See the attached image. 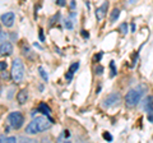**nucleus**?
Here are the masks:
<instances>
[{"label": "nucleus", "instance_id": "obj_1", "mask_svg": "<svg viewBox=\"0 0 153 143\" xmlns=\"http://www.w3.org/2000/svg\"><path fill=\"white\" fill-rule=\"evenodd\" d=\"M51 123H52L51 119H47L45 116L35 118L27 125L26 133H27V134H38V133H42V132L47 130L51 127Z\"/></svg>", "mask_w": 153, "mask_h": 143}, {"label": "nucleus", "instance_id": "obj_2", "mask_svg": "<svg viewBox=\"0 0 153 143\" xmlns=\"http://www.w3.org/2000/svg\"><path fill=\"white\" fill-rule=\"evenodd\" d=\"M144 86H140V87H137V88H133L130 89L126 96H125V104L126 106L129 107H134L135 105H138V102L140 101V98L143 96V93H144Z\"/></svg>", "mask_w": 153, "mask_h": 143}, {"label": "nucleus", "instance_id": "obj_3", "mask_svg": "<svg viewBox=\"0 0 153 143\" xmlns=\"http://www.w3.org/2000/svg\"><path fill=\"white\" fill-rule=\"evenodd\" d=\"M10 75H12V79L16 83H19V82L23 80V77H25V66H23V63H22L21 59H14L13 60Z\"/></svg>", "mask_w": 153, "mask_h": 143}, {"label": "nucleus", "instance_id": "obj_4", "mask_svg": "<svg viewBox=\"0 0 153 143\" xmlns=\"http://www.w3.org/2000/svg\"><path fill=\"white\" fill-rule=\"evenodd\" d=\"M8 123L14 129H19L23 125V123H25V118H23V115L19 111H13L8 115Z\"/></svg>", "mask_w": 153, "mask_h": 143}, {"label": "nucleus", "instance_id": "obj_5", "mask_svg": "<svg viewBox=\"0 0 153 143\" xmlns=\"http://www.w3.org/2000/svg\"><path fill=\"white\" fill-rule=\"evenodd\" d=\"M120 101H121L120 93L114 92L111 95H108V96L103 100V106L105 107H115V106H117V105L120 104Z\"/></svg>", "mask_w": 153, "mask_h": 143}, {"label": "nucleus", "instance_id": "obj_6", "mask_svg": "<svg viewBox=\"0 0 153 143\" xmlns=\"http://www.w3.org/2000/svg\"><path fill=\"white\" fill-rule=\"evenodd\" d=\"M144 110L147 112L148 121L153 123V97L152 96L146 97V100H144Z\"/></svg>", "mask_w": 153, "mask_h": 143}, {"label": "nucleus", "instance_id": "obj_7", "mask_svg": "<svg viewBox=\"0 0 153 143\" xmlns=\"http://www.w3.org/2000/svg\"><path fill=\"white\" fill-rule=\"evenodd\" d=\"M14 19H16V16H14V13H12V12L5 13L1 16V23L5 27H12L14 23Z\"/></svg>", "mask_w": 153, "mask_h": 143}, {"label": "nucleus", "instance_id": "obj_8", "mask_svg": "<svg viewBox=\"0 0 153 143\" xmlns=\"http://www.w3.org/2000/svg\"><path fill=\"white\" fill-rule=\"evenodd\" d=\"M107 8H108V1H105L101 7L97 8V10H96V18H97V21H102L105 18L106 12H107Z\"/></svg>", "mask_w": 153, "mask_h": 143}, {"label": "nucleus", "instance_id": "obj_9", "mask_svg": "<svg viewBox=\"0 0 153 143\" xmlns=\"http://www.w3.org/2000/svg\"><path fill=\"white\" fill-rule=\"evenodd\" d=\"M0 52H1V55H10L12 52H13V46H12V44L10 42H8V41H5V42H1V47H0Z\"/></svg>", "mask_w": 153, "mask_h": 143}, {"label": "nucleus", "instance_id": "obj_10", "mask_svg": "<svg viewBox=\"0 0 153 143\" xmlns=\"http://www.w3.org/2000/svg\"><path fill=\"white\" fill-rule=\"evenodd\" d=\"M27 98H28V91H27V89H21V91L18 92V95H17V101H18V104L19 105L26 104Z\"/></svg>", "mask_w": 153, "mask_h": 143}, {"label": "nucleus", "instance_id": "obj_11", "mask_svg": "<svg viewBox=\"0 0 153 143\" xmlns=\"http://www.w3.org/2000/svg\"><path fill=\"white\" fill-rule=\"evenodd\" d=\"M75 17V14L74 13H71L70 14V17L69 18H66V19L64 21V23H65V27H66V30H73V27H74V25H73V18Z\"/></svg>", "mask_w": 153, "mask_h": 143}, {"label": "nucleus", "instance_id": "obj_12", "mask_svg": "<svg viewBox=\"0 0 153 143\" xmlns=\"http://www.w3.org/2000/svg\"><path fill=\"white\" fill-rule=\"evenodd\" d=\"M37 111H40V112H44L45 115H47V116H49V114H50V107L47 106L46 104H41L40 106L37 107Z\"/></svg>", "mask_w": 153, "mask_h": 143}, {"label": "nucleus", "instance_id": "obj_13", "mask_svg": "<svg viewBox=\"0 0 153 143\" xmlns=\"http://www.w3.org/2000/svg\"><path fill=\"white\" fill-rule=\"evenodd\" d=\"M119 16H120V9H119V8H115L114 10H112V13H111V17H110V21H111V23L116 22V19L119 18Z\"/></svg>", "mask_w": 153, "mask_h": 143}, {"label": "nucleus", "instance_id": "obj_14", "mask_svg": "<svg viewBox=\"0 0 153 143\" xmlns=\"http://www.w3.org/2000/svg\"><path fill=\"white\" fill-rule=\"evenodd\" d=\"M38 73L41 74V77H42V79H44L45 82H47V80H49V75H47V73L44 70V68H42V66H38Z\"/></svg>", "mask_w": 153, "mask_h": 143}, {"label": "nucleus", "instance_id": "obj_15", "mask_svg": "<svg viewBox=\"0 0 153 143\" xmlns=\"http://www.w3.org/2000/svg\"><path fill=\"white\" fill-rule=\"evenodd\" d=\"M78 68H79V63L76 61V63H73L70 65V68H69V70L71 72V73H75V70H78Z\"/></svg>", "mask_w": 153, "mask_h": 143}, {"label": "nucleus", "instance_id": "obj_16", "mask_svg": "<svg viewBox=\"0 0 153 143\" xmlns=\"http://www.w3.org/2000/svg\"><path fill=\"white\" fill-rule=\"evenodd\" d=\"M120 30L123 33H128V25L126 23H123V25L120 26Z\"/></svg>", "mask_w": 153, "mask_h": 143}, {"label": "nucleus", "instance_id": "obj_17", "mask_svg": "<svg viewBox=\"0 0 153 143\" xmlns=\"http://www.w3.org/2000/svg\"><path fill=\"white\" fill-rule=\"evenodd\" d=\"M103 138H105L106 141H108V142L112 141V136L110 134V133H103Z\"/></svg>", "mask_w": 153, "mask_h": 143}, {"label": "nucleus", "instance_id": "obj_18", "mask_svg": "<svg viewBox=\"0 0 153 143\" xmlns=\"http://www.w3.org/2000/svg\"><path fill=\"white\" fill-rule=\"evenodd\" d=\"M65 78H66V80H68V82H70L71 78H73V73H71L70 70H68V73L65 74Z\"/></svg>", "mask_w": 153, "mask_h": 143}, {"label": "nucleus", "instance_id": "obj_19", "mask_svg": "<svg viewBox=\"0 0 153 143\" xmlns=\"http://www.w3.org/2000/svg\"><path fill=\"white\" fill-rule=\"evenodd\" d=\"M56 4H57L59 7H64L66 3H65V0H56Z\"/></svg>", "mask_w": 153, "mask_h": 143}, {"label": "nucleus", "instance_id": "obj_20", "mask_svg": "<svg viewBox=\"0 0 153 143\" xmlns=\"http://www.w3.org/2000/svg\"><path fill=\"white\" fill-rule=\"evenodd\" d=\"M0 35H1V42H5L7 41V35L4 33V31L0 32Z\"/></svg>", "mask_w": 153, "mask_h": 143}, {"label": "nucleus", "instance_id": "obj_21", "mask_svg": "<svg viewBox=\"0 0 153 143\" xmlns=\"http://www.w3.org/2000/svg\"><path fill=\"white\" fill-rule=\"evenodd\" d=\"M7 142H17V138L16 137H9V138H7Z\"/></svg>", "mask_w": 153, "mask_h": 143}, {"label": "nucleus", "instance_id": "obj_22", "mask_svg": "<svg viewBox=\"0 0 153 143\" xmlns=\"http://www.w3.org/2000/svg\"><path fill=\"white\" fill-rule=\"evenodd\" d=\"M101 58H102V52H100L98 55L94 56V60H96V61H100V59H101Z\"/></svg>", "mask_w": 153, "mask_h": 143}, {"label": "nucleus", "instance_id": "obj_23", "mask_svg": "<svg viewBox=\"0 0 153 143\" xmlns=\"http://www.w3.org/2000/svg\"><path fill=\"white\" fill-rule=\"evenodd\" d=\"M102 66H98V68L97 69H96V73H97V74H102Z\"/></svg>", "mask_w": 153, "mask_h": 143}, {"label": "nucleus", "instance_id": "obj_24", "mask_svg": "<svg viewBox=\"0 0 153 143\" xmlns=\"http://www.w3.org/2000/svg\"><path fill=\"white\" fill-rule=\"evenodd\" d=\"M0 66H1V70H5V69H7V64H5V61H1V64H0Z\"/></svg>", "mask_w": 153, "mask_h": 143}, {"label": "nucleus", "instance_id": "obj_25", "mask_svg": "<svg viewBox=\"0 0 153 143\" xmlns=\"http://www.w3.org/2000/svg\"><path fill=\"white\" fill-rule=\"evenodd\" d=\"M40 41H45V39H44V32H42V30H40Z\"/></svg>", "mask_w": 153, "mask_h": 143}, {"label": "nucleus", "instance_id": "obj_26", "mask_svg": "<svg viewBox=\"0 0 153 143\" xmlns=\"http://www.w3.org/2000/svg\"><path fill=\"white\" fill-rule=\"evenodd\" d=\"M70 8H71V9H75V3H74V0H71V1H70Z\"/></svg>", "mask_w": 153, "mask_h": 143}, {"label": "nucleus", "instance_id": "obj_27", "mask_svg": "<svg viewBox=\"0 0 153 143\" xmlns=\"http://www.w3.org/2000/svg\"><path fill=\"white\" fill-rule=\"evenodd\" d=\"M82 35H83L84 37H88V33H85V32H82Z\"/></svg>", "mask_w": 153, "mask_h": 143}]
</instances>
